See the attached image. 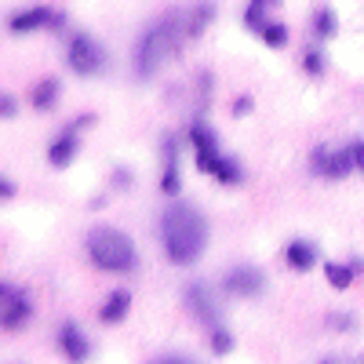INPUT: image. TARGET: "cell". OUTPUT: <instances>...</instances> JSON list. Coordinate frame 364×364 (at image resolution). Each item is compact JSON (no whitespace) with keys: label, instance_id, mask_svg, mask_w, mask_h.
<instances>
[{"label":"cell","instance_id":"obj_23","mask_svg":"<svg viewBox=\"0 0 364 364\" xmlns=\"http://www.w3.org/2000/svg\"><path fill=\"white\" fill-rule=\"evenodd\" d=\"M353 161H357V168L364 171V142H353Z\"/></svg>","mask_w":364,"mask_h":364},{"label":"cell","instance_id":"obj_11","mask_svg":"<svg viewBox=\"0 0 364 364\" xmlns=\"http://www.w3.org/2000/svg\"><path fill=\"white\" fill-rule=\"evenodd\" d=\"M58 346L66 350L70 360H84L87 357V339H84V331L77 324H63V331H58Z\"/></svg>","mask_w":364,"mask_h":364},{"label":"cell","instance_id":"obj_3","mask_svg":"<svg viewBox=\"0 0 364 364\" xmlns=\"http://www.w3.org/2000/svg\"><path fill=\"white\" fill-rule=\"evenodd\" d=\"M87 255L99 269H109V273L135 269V245L120 230H95L87 240Z\"/></svg>","mask_w":364,"mask_h":364},{"label":"cell","instance_id":"obj_13","mask_svg":"<svg viewBox=\"0 0 364 364\" xmlns=\"http://www.w3.org/2000/svg\"><path fill=\"white\" fill-rule=\"evenodd\" d=\"M161 190H164L168 197L178 193V146H175L171 139L164 142V178H161Z\"/></svg>","mask_w":364,"mask_h":364},{"label":"cell","instance_id":"obj_14","mask_svg":"<svg viewBox=\"0 0 364 364\" xmlns=\"http://www.w3.org/2000/svg\"><path fill=\"white\" fill-rule=\"evenodd\" d=\"M128 306H132V295H128L124 288H120V291H113V295H109V302L102 306V321H106V324H117V321H124Z\"/></svg>","mask_w":364,"mask_h":364},{"label":"cell","instance_id":"obj_8","mask_svg":"<svg viewBox=\"0 0 364 364\" xmlns=\"http://www.w3.org/2000/svg\"><path fill=\"white\" fill-rule=\"evenodd\" d=\"M84 124H91V117H80L77 124H70V128H66L63 135H58V139L51 142V149H48V161H51L55 168H66V164L73 161V154H77V146H80L77 132H80Z\"/></svg>","mask_w":364,"mask_h":364},{"label":"cell","instance_id":"obj_7","mask_svg":"<svg viewBox=\"0 0 364 364\" xmlns=\"http://www.w3.org/2000/svg\"><path fill=\"white\" fill-rule=\"evenodd\" d=\"M0 299H4V328H11V331L22 328V324L29 321V314H33L26 291L15 288V284H4V288H0Z\"/></svg>","mask_w":364,"mask_h":364},{"label":"cell","instance_id":"obj_1","mask_svg":"<svg viewBox=\"0 0 364 364\" xmlns=\"http://www.w3.org/2000/svg\"><path fill=\"white\" fill-rule=\"evenodd\" d=\"M161 237H164V252L175 266H190L204 245H208V223L197 208L190 204H171L161 219Z\"/></svg>","mask_w":364,"mask_h":364},{"label":"cell","instance_id":"obj_9","mask_svg":"<svg viewBox=\"0 0 364 364\" xmlns=\"http://www.w3.org/2000/svg\"><path fill=\"white\" fill-rule=\"evenodd\" d=\"M262 273L259 269H252V266H240V269H233L230 277L223 281V288L230 291V295H259L262 291Z\"/></svg>","mask_w":364,"mask_h":364},{"label":"cell","instance_id":"obj_10","mask_svg":"<svg viewBox=\"0 0 364 364\" xmlns=\"http://www.w3.org/2000/svg\"><path fill=\"white\" fill-rule=\"evenodd\" d=\"M55 22H63L51 8H33V11H22L11 18V33H33V29L41 26H55Z\"/></svg>","mask_w":364,"mask_h":364},{"label":"cell","instance_id":"obj_2","mask_svg":"<svg viewBox=\"0 0 364 364\" xmlns=\"http://www.w3.org/2000/svg\"><path fill=\"white\" fill-rule=\"evenodd\" d=\"M178 33H182V15H168V18H161V22L142 37V44L135 48V73H139V77H154L157 66L175 51Z\"/></svg>","mask_w":364,"mask_h":364},{"label":"cell","instance_id":"obj_17","mask_svg":"<svg viewBox=\"0 0 364 364\" xmlns=\"http://www.w3.org/2000/svg\"><path fill=\"white\" fill-rule=\"evenodd\" d=\"M324 277L331 288H350L353 281V266H339V262H324Z\"/></svg>","mask_w":364,"mask_h":364},{"label":"cell","instance_id":"obj_5","mask_svg":"<svg viewBox=\"0 0 364 364\" xmlns=\"http://www.w3.org/2000/svg\"><path fill=\"white\" fill-rule=\"evenodd\" d=\"M102 63H106V51H102L95 41H91L87 33L73 37V44H70V70H73V73L91 77V73L102 70Z\"/></svg>","mask_w":364,"mask_h":364},{"label":"cell","instance_id":"obj_24","mask_svg":"<svg viewBox=\"0 0 364 364\" xmlns=\"http://www.w3.org/2000/svg\"><path fill=\"white\" fill-rule=\"evenodd\" d=\"M4 117H15V99H11V95L4 99Z\"/></svg>","mask_w":364,"mask_h":364},{"label":"cell","instance_id":"obj_16","mask_svg":"<svg viewBox=\"0 0 364 364\" xmlns=\"http://www.w3.org/2000/svg\"><path fill=\"white\" fill-rule=\"evenodd\" d=\"M314 259H317V248L306 245V240H295V245H288V262H291L295 269H310Z\"/></svg>","mask_w":364,"mask_h":364},{"label":"cell","instance_id":"obj_6","mask_svg":"<svg viewBox=\"0 0 364 364\" xmlns=\"http://www.w3.org/2000/svg\"><path fill=\"white\" fill-rule=\"evenodd\" d=\"M350 168H357L353 146H346V149H317L314 154V171H321L324 178H343Z\"/></svg>","mask_w":364,"mask_h":364},{"label":"cell","instance_id":"obj_22","mask_svg":"<svg viewBox=\"0 0 364 364\" xmlns=\"http://www.w3.org/2000/svg\"><path fill=\"white\" fill-rule=\"evenodd\" d=\"M211 346H215V353H230V346H233V339L226 336L223 328H215V339H211Z\"/></svg>","mask_w":364,"mask_h":364},{"label":"cell","instance_id":"obj_20","mask_svg":"<svg viewBox=\"0 0 364 364\" xmlns=\"http://www.w3.org/2000/svg\"><path fill=\"white\" fill-rule=\"evenodd\" d=\"M331 33H336V15L321 11V15H317V37H331Z\"/></svg>","mask_w":364,"mask_h":364},{"label":"cell","instance_id":"obj_15","mask_svg":"<svg viewBox=\"0 0 364 364\" xmlns=\"http://www.w3.org/2000/svg\"><path fill=\"white\" fill-rule=\"evenodd\" d=\"M277 4V0H252L248 4V11H245V26L252 29V33H262L266 29V11Z\"/></svg>","mask_w":364,"mask_h":364},{"label":"cell","instance_id":"obj_19","mask_svg":"<svg viewBox=\"0 0 364 364\" xmlns=\"http://www.w3.org/2000/svg\"><path fill=\"white\" fill-rule=\"evenodd\" d=\"M269 48H284L288 44V29L281 26V22H266V29H262V33H259Z\"/></svg>","mask_w":364,"mask_h":364},{"label":"cell","instance_id":"obj_18","mask_svg":"<svg viewBox=\"0 0 364 364\" xmlns=\"http://www.w3.org/2000/svg\"><path fill=\"white\" fill-rule=\"evenodd\" d=\"M55 99H58V84H55V80H41L37 91H33V106H37V109H51Z\"/></svg>","mask_w":364,"mask_h":364},{"label":"cell","instance_id":"obj_4","mask_svg":"<svg viewBox=\"0 0 364 364\" xmlns=\"http://www.w3.org/2000/svg\"><path fill=\"white\" fill-rule=\"evenodd\" d=\"M190 142L197 149V168L204 175L219 178V182H230V186H233V182H240V168L219 154V142H215V135H211L208 124H200V120H197V124L190 128Z\"/></svg>","mask_w":364,"mask_h":364},{"label":"cell","instance_id":"obj_21","mask_svg":"<svg viewBox=\"0 0 364 364\" xmlns=\"http://www.w3.org/2000/svg\"><path fill=\"white\" fill-rule=\"evenodd\" d=\"M302 66H306V73H314V77L324 73V63H321V55H317V51H306V55H302Z\"/></svg>","mask_w":364,"mask_h":364},{"label":"cell","instance_id":"obj_12","mask_svg":"<svg viewBox=\"0 0 364 364\" xmlns=\"http://www.w3.org/2000/svg\"><path fill=\"white\" fill-rule=\"evenodd\" d=\"M186 302H190V310H193L200 321H208L211 328H215V317H219V314H215V302L208 299V291H204L200 284H190V288H186Z\"/></svg>","mask_w":364,"mask_h":364}]
</instances>
